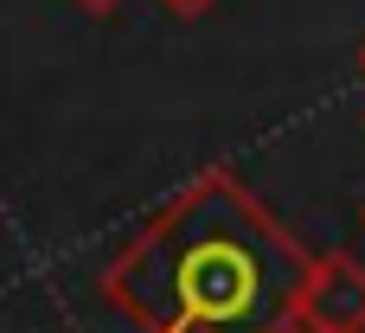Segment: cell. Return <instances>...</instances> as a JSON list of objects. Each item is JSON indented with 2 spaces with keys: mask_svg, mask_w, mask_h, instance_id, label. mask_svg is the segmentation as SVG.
<instances>
[{
  "mask_svg": "<svg viewBox=\"0 0 365 333\" xmlns=\"http://www.w3.org/2000/svg\"><path fill=\"white\" fill-rule=\"evenodd\" d=\"M109 289L154 333H269L302 295V257L244 193L199 180L141 231Z\"/></svg>",
  "mask_w": 365,
  "mask_h": 333,
  "instance_id": "1",
  "label": "cell"
},
{
  "mask_svg": "<svg viewBox=\"0 0 365 333\" xmlns=\"http://www.w3.org/2000/svg\"><path fill=\"white\" fill-rule=\"evenodd\" d=\"M295 302L314 314V327H321V333H359L365 327V276L346 263V257L321 263V282L302 289Z\"/></svg>",
  "mask_w": 365,
  "mask_h": 333,
  "instance_id": "2",
  "label": "cell"
},
{
  "mask_svg": "<svg viewBox=\"0 0 365 333\" xmlns=\"http://www.w3.org/2000/svg\"><path fill=\"white\" fill-rule=\"evenodd\" d=\"M180 6H192V0H180Z\"/></svg>",
  "mask_w": 365,
  "mask_h": 333,
  "instance_id": "3",
  "label": "cell"
}]
</instances>
